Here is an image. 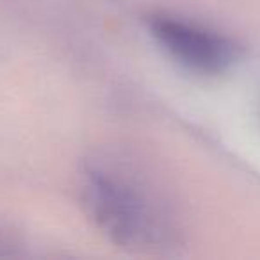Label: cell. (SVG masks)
Instances as JSON below:
<instances>
[{
	"label": "cell",
	"instance_id": "1",
	"mask_svg": "<svg viewBox=\"0 0 260 260\" xmlns=\"http://www.w3.org/2000/svg\"><path fill=\"white\" fill-rule=\"evenodd\" d=\"M82 194L96 226L121 248L159 253L178 242L180 228L170 202L130 164L114 159L89 162Z\"/></svg>",
	"mask_w": 260,
	"mask_h": 260
},
{
	"label": "cell",
	"instance_id": "2",
	"mask_svg": "<svg viewBox=\"0 0 260 260\" xmlns=\"http://www.w3.org/2000/svg\"><path fill=\"white\" fill-rule=\"evenodd\" d=\"M148 29L178 64L200 75L228 72L241 55L239 45L230 38L173 16H153Z\"/></svg>",
	"mask_w": 260,
	"mask_h": 260
}]
</instances>
